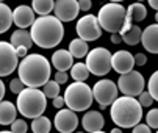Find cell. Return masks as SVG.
I'll return each instance as SVG.
<instances>
[{
    "label": "cell",
    "mask_w": 158,
    "mask_h": 133,
    "mask_svg": "<svg viewBox=\"0 0 158 133\" xmlns=\"http://www.w3.org/2000/svg\"><path fill=\"white\" fill-rule=\"evenodd\" d=\"M50 63L49 60L39 55V53H30L27 58H24L19 64V78L22 80L27 88H39L46 86L50 81Z\"/></svg>",
    "instance_id": "6da1fadb"
},
{
    "label": "cell",
    "mask_w": 158,
    "mask_h": 133,
    "mask_svg": "<svg viewBox=\"0 0 158 133\" xmlns=\"http://www.w3.org/2000/svg\"><path fill=\"white\" fill-rule=\"evenodd\" d=\"M31 39L41 49L56 47L64 38L63 22L55 16H42L38 17L30 30Z\"/></svg>",
    "instance_id": "7a4b0ae2"
},
{
    "label": "cell",
    "mask_w": 158,
    "mask_h": 133,
    "mask_svg": "<svg viewBox=\"0 0 158 133\" xmlns=\"http://www.w3.org/2000/svg\"><path fill=\"white\" fill-rule=\"evenodd\" d=\"M110 116L119 128H133L143 119V106L138 99L122 96L111 105Z\"/></svg>",
    "instance_id": "3957f363"
},
{
    "label": "cell",
    "mask_w": 158,
    "mask_h": 133,
    "mask_svg": "<svg viewBox=\"0 0 158 133\" xmlns=\"http://www.w3.org/2000/svg\"><path fill=\"white\" fill-rule=\"evenodd\" d=\"M17 111L28 119H36L42 116L47 106V97L38 88H25L17 96Z\"/></svg>",
    "instance_id": "277c9868"
},
{
    "label": "cell",
    "mask_w": 158,
    "mask_h": 133,
    "mask_svg": "<svg viewBox=\"0 0 158 133\" xmlns=\"http://www.w3.org/2000/svg\"><path fill=\"white\" fill-rule=\"evenodd\" d=\"M97 19L102 30L110 31L111 35H121L127 22V10L121 3H106L99 10Z\"/></svg>",
    "instance_id": "5b68a950"
},
{
    "label": "cell",
    "mask_w": 158,
    "mask_h": 133,
    "mask_svg": "<svg viewBox=\"0 0 158 133\" xmlns=\"http://www.w3.org/2000/svg\"><path fill=\"white\" fill-rule=\"evenodd\" d=\"M64 100L66 105L72 111H85L93 105L94 94L93 89L89 88L85 81H74L69 85L64 91Z\"/></svg>",
    "instance_id": "8992f818"
},
{
    "label": "cell",
    "mask_w": 158,
    "mask_h": 133,
    "mask_svg": "<svg viewBox=\"0 0 158 133\" xmlns=\"http://www.w3.org/2000/svg\"><path fill=\"white\" fill-rule=\"evenodd\" d=\"M86 66L94 75H106L113 69V55L105 47H96L86 56Z\"/></svg>",
    "instance_id": "52a82bcc"
},
{
    "label": "cell",
    "mask_w": 158,
    "mask_h": 133,
    "mask_svg": "<svg viewBox=\"0 0 158 133\" xmlns=\"http://www.w3.org/2000/svg\"><path fill=\"white\" fill-rule=\"evenodd\" d=\"M118 93H119L118 85L113 80H108V78L99 80L93 86L94 100H97V103L100 105V110H105L106 106L114 103L118 100Z\"/></svg>",
    "instance_id": "ba28073f"
},
{
    "label": "cell",
    "mask_w": 158,
    "mask_h": 133,
    "mask_svg": "<svg viewBox=\"0 0 158 133\" xmlns=\"http://www.w3.org/2000/svg\"><path fill=\"white\" fill-rule=\"evenodd\" d=\"M144 86H146V80H144L143 74L138 71H131L125 75H121L118 80L119 91L128 97L141 96L144 93Z\"/></svg>",
    "instance_id": "9c48e42d"
},
{
    "label": "cell",
    "mask_w": 158,
    "mask_h": 133,
    "mask_svg": "<svg viewBox=\"0 0 158 133\" xmlns=\"http://www.w3.org/2000/svg\"><path fill=\"white\" fill-rule=\"evenodd\" d=\"M75 30H77L78 38L86 41V42L96 41L102 36V27L99 24L97 16H94V14H86V16L80 17Z\"/></svg>",
    "instance_id": "30bf717a"
},
{
    "label": "cell",
    "mask_w": 158,
    "mask_h": 133,
    "mask_svg": "<svg viewBox=\"0 0 158 133\" xmlns=\"http://www.w3.org/2000/svg\"><path fill=\"white\" fill-rule=\"evenodd\" d=\"M19 56L16 47L11 42L2 41L0 42V75L6 77L13 71L19 69Z\"/></svg>",
    "instance_id": "8fae6325"
},
{
    "label": "cell",
    "mask_w": 158,
    "mask_h": 133,
    "mask_svg": "<svg viewBox=\"0 0 158 133\" xmlns=\"http://www.w3.org/2000/svg\"><path fill=\"white\" fill-rule=\"evenodd\" d=\"M53 125L60 133H72V131H75V128L78 125V118H77L75 111H72L69 108H63L55 114Z\"/></svg>",
    "instance_id": "7c38bea8"
},
{
    "label": "cell",
    "mask_w": 158,
    "mask_h": 133,
    "mask_svg": "<svg viewBox=\"0 0 158 133\" xmlns=\"http://www.w3.org/2000/svg\"><path fill=\"white\" fill-rule=\"evenodd\" d=\"M55 17L61 22H71L80 13V5L75 0H58L55 3Z\"/></svg>",
    "instance_id": "4fadbf2b"
},
{
    "label": "cell",
    "mask_w": 158,
    "mask_h": 133,
    "mask_svg": "<svg viewBox=\"0 0 158 133\" xmlns=\"http://www.w3.org/2000/svg\"><path fill=\"white\" fill-rule=\"evenodd\" d=\"M13 17H14V24L19 27V30H27L28 27L31 28L33 24L36 22L35 11L28 5H19L13 11Z\"/></svg>",
    "instance_id": "5bb4252c"
},
{
    "label": "cell",
    "mask_w": 158,
    "mask_h": 133,
    "mask_svg": "<svg viewBox=\"0 0 158 133\" xmlns=\"http://www.w3.org/2000/svg\"><path fill=\"white\" fill-rule=\"evenodd\" d=\"M135 64H136L135 63V56L127 50H118L114 55H113V69L121 75H125V74L131 72Z\"/></svg>",
    "instance_id": "9a60e30c"
},
{
    "label": "cell",
    "mask_w": 158,
    "mask_h": 133,
    "mask_svg": "<svg viewBox=\"0 0 158 133\" xmlns=\"http://www.w3.org/2000/svg\"><path fill=\"white\" fill-rule=\"evenodd\" d=\"M81 125L89 133L102 131V128L105 125V119H103L102 113H99V111H88L81 118Z\"/></svg>",
    "instance_id": "2e32d148"
},
{
    "label": "cell",
    "mask_w": 158,
    "mask_h": 133,
    "mask_svg": "<svg viewBox=\"0 0 158 133\" xmlns=\"http://www.w3.org/2000/svg\"><path fill=\"white\" fill-rule=\"evenodd\" d=\"M143 47L150 53H158V24L149 25L143 30Z\"/></svg>",
    "instance_id": "e0dca14e"
},
{
    "label": "cell",
    "mask_w": 158,
    "mask_h": 133,
    "mask_svg": "<svg viewBox=\"0 0 158 133\" xmlns=\"http://www.w3.org/2000/svg\"><path fill=\"white\" fill-rule=\"evenodd\" d=\"M72 63H74V56L71 55L69 50L60 49L52 55V64L58 72H66V71L72 69V66H74Z\"/></svg>",
    "instance_id": "ac0fdd59"
},
{
    "label": "cell",
    "mask_w": 158,
    "mask_h": 133,
    "mask_svg": "<svg viewBox=\"0 0 158 133\" xmlns=\"http://www.w3.org/2000/svg\"><path fill=\"white\" fill-rule=\"evenodd\" d=\"M17 114V106L13 105V102L3 100L0 103V124L2 125H10L16 121Z\"/></svg>",
    "instance_id": "d6986e66"
},
{
    "label": "cell",
    "mask_w": 158,
    "mask_h": 133,
    "mask_svg": "<svg viewBox=\"0 0 158 133\" xmlns=\"http://www.w3.org/2000/svg\"><path fill=\"white\" fill-rule=\"evenodd\" d=\"M10 42L13 44L16 49L17 47H27V49H30L35 44L33 39H31V35L27 30H16V31H13Z\"/></svg>",
    "instance_id": "ffe728a7"
},
{
    "label": "cell",
    "mask_w": 158,
    "mask_h": 133,
    "mask_svg": "<svg viewBox=\"0 0 158 133\" xmlns=\"http://www.w3.org/2000/svg\"><path fill=\"white\" fill-rule=\"evenodd\" d=\"M71 52V55L74 58H83V56H88V53L91 52L88 49V42L80 39V38H75L69 42V49H67Z\"/></svg>",
    "instance_id": "44dd1931"
},
{
    "label": "cell",
    "mask_w": 158,
    "mask_h": 133,
    "mask_svg": "<svg viewBox=\"0 0 158 133\" xmlns=\"http://www.w3.org/2000/svg\"><path fill=\"white\" fill-rule=\"evenodd\" d=\"M147 16V10L143 3H131L127 8V20L128 22H141Z\"/></svg>",
    "instance_id": "7402d4cb"
},
{
    "label": "cell",
    "mask_w": 158,
    "mask_h": 133,
    "mask_svg": "<svg viewBox=\"0 0 158 133\" xmlns=\"http://www.w3.org/2000/svg\"><path fill=\"white\" fill-rule=\"evenodd\" d=\"M13 22H14V17L10 6L6 3H0V33L8 31Z\"/></svg>",
    "instance_id": "603a6c76"
},
{
    "label": "cell",
    "mask_w": 158,
    "mask_h": 133,
    "mask_svg": "<svg viewBox=\"0 0 158 133\" xmlns=\"http://www.w3.org/2000/svg\"><path fill=\"white\" fill-rule=\"evenodd\" d=\"M31 8L35 13H38L42 17V16H49V13L55 10V3L53 0H33Z\"/></svg>",
    "instance_id": "cb8c5ba5"
},
{
    "label": "cell",
    "mask_w": 158,
    "mask_h": 133,
    "mask_svg": "<svg viewBox=\"0 0 158 133\" xmlns=\"http://www.w3.org/2000/svg\"><path fill=\"white\" fill-rule=\"evenodd\" d=\"M89 69L86 63H75L71 69V77L74 78V81H85L89 77Z\"/></svg>",
    "instance_id": "d4e9b609"
},
{
    "label": "cell",
    "mask_w": 158,
    "mask_h": 133,
    "mask_svg": "<svg viewBox=\"0 0 158 133\" xmlns=\"http://www.w3.org/2000/svg\"><path fill=\"white\" fill-rule=\"evenodd\" d=\"M31 130L33 133H50L52 130V122L49 118L46 116H39L36 119H33L31 122Z\"/></svg>",
    "instance_id": "484cf974"
},
{
    "label": "cell",
    "mask_w": 158,
    "mask_h": 133,
    "mask_svg": "<svg viewBox=\"0 0 158 133\" xmlns=\"http://www.w3.org/2000/svg\"><path fill=\"white\" fill-rule=\"evenodd\" d=\"M141 38H143V30L138 25H133L125 35H122V41L128 46H136L138 42H141Z\"/></svg>",
    "instance_id": "4316f807"
},
{
    "label": "cell",
    "mask_w": 158,
    "mask_h": 133,
    "mask_svg": "<svg viewBox=\"0 0 158 133\" xmlns=\"http://www.w3.org/2000/svg\"><path fill=\"white\" fill-rule=\"evenodd\" d=\"M42 93L46 94V97H49V99H56L60 96V85L55 80H50L46 86L42 88Z\"/></svg>",
    "instance_id": "83f0119b"
},
{
    "label": "cell",
    "mask_w": 158,
    "mask_h": 133,
    "mask_svg": "<svg viewBox=\"0 0 158 133\" xmlns=\"http://www.w3.org/2000/svg\"><path fill=\"white\" fill-rule=\"evenodd\" d=\"M147 89L150 93V96L153 97V100L158 102V71H155L150 78H149V83H147Z\"/></svg>",
    "instance_id": "f1b7e54d"
},
{
    "label": "cell",
    "mask_w": 158,
    "mask_h": 133,
    "mask_svg": "<svg viewBox=\"0 0 158 133\" xmlns=\"http://www.w3.org/2000/svg\"><path fill=\"white\" fill-rule=\"evenodd\" d=\"M146 122L150 128H158V108H152L146 114Z\"/></svg>",
    "instance_id": "f546056e"
},
{
    "label": "cell",
    "mask_w": 158,
    "mask_h": 133,
    "mask_svg": "<svg viewBox=\"0 0 158 133\" xmlns=\"http://www.w3.org/2000/svg\"><path fill=\"white\" fill-rule=\"evenodd\" d=\"M27 130H28V125L24 119H16L11 124V131L13 133H27Z\"/></svg>",
    "instance_id": "4dcf8cb0"
},
{
    "label": "cell",
    "mask_w": 158,
    "mask_h": 133,
    "mask_svg": "<svg viewBox=\"0 0 158 133\" xmlns=\"http://www.w3.org/2000/svg\"><path fill=\"white\" fill-rule=\"evenodd\" d=\"M25 88H27V86L22 83V80H20L19 77H17V78H13V80L10 81V89H11V93H14V94H17V96L24 91Z\"/></svg>",
    "instance_id": "1f68e13d"
},
{
    "label": "cell",
    "mask_w": 158,
    "mask_h": 133,
    "mask_svg": "<svg viewBox=\"0 0 158 133\" xmlns=\"http://www.w3.org/2000/svg\"><path fill=\"white\" fill-rule=\"evenodd\" d=\"M138 100H139L141 106H150V105H152V102H153V97L150 96V93H149V91H144V93L138 97Z\"/></svg>",
    "instance_id": "d6a6232c"
},
{
    "label": "cell",
    "mask_w": 158,
    "mask_h": 133,
    "mask_svg": "<svg viewBox=\"0 0 158 133\" xmlns=\"http://www.w3.org/2000/svg\"><path fill=\"white\" fill-rule=\"evenodd\" d=\"M131 133H150V127L147 124H138L136 127H133Z\"/></svg>",
    "instance_id": "836d02e7"
},
{
    "label": "cell",
    "mask_w": 158,
    "mask_h": 133,
    "mask_svg": "<svg viewBox=\"0 0 158 133\" xmlns=\"http://www.w3.org/2000/svg\"><path fill=\"white\" fill-rule=\"evenodd\" d=\"M67 77H69V75H67L66 72H56V74H55V81H56L58 85H63V83L67 81Z\"/></svg>",
    "instance_id": "e575fe53"
},
{
    "label": "cell",
    "mask_w": 158,
    "mask_h": 133,
    "mask_svg": "<svg viewBox=\"0 0 158 133\" xmlns=\"http://www.w3.org/2000/svg\"><path fill=\"white\" fill-rule=\"evenodd\" d=\"M135 63H136L138 66H144V64L147 63L146 55H144V53H136V55H135Z\"/></svg>",
    "instance_id": "d590c367"
},
{
    "label": "cell",
    "mask_w": 158,
    "mask_h": 133,
    "mask_svg": "<svg viewBox=\"0 0 158 133\" xmlns=\"http://www.w3.org/2000/svg\"><path fill=\"white\" fill-rule=\"evenodd\" d=\"M63 105H66V100H64V97L58 96L56 99H53V106H55V108H58V110H63Z\"/></svg>",
    "instance_id": "8d00e7d4"
},
{
    "label": "cell",
    "mask_w": 158,
    "mask_h": 133,
    "mask_svg": "<svg viewBox=\"0 0 158 133\" xmlns=\"http://www.w3.org/2000/svg\"><path fill=\"white\" fill-rule=\"evenodd\" d=\"M78 5H80V11H88V10H91V2H89V0H80Z\"/></svg>",
    "instance_id": "74e56055"
},
{
    "label": "cell",
    "mask_w": 158,
    "mask_h": 133,
    "mask_svg": "<svg viewBox=\"0 0 158 133\" xmlns=\"http://www.w3.org/2000/svg\"><path fill=\"white\" fill-rule=\"evenodd\" d=\"M16 52H17V56H19V58H22V60L28 56V55H27V52H28V49H27V47H17V49H16Z\"/></svg>",
    "instance_id": "f35d334b"
},
{
    "label": "cell",
    "mask_w": 158,
    "mask_h": 133,
    "mask_svg": "<svg viewBox=\"0 0 158 133\" xmlns=\"http://www.w3.org/2000/svg\"><path fill=\"white\" fill-rule=\"evenodd\" d=\"M111 42H113V44H121V42H122V36H121L119 33L111 35Z\"/></svg>",
    "instance_id": "ab89813d"
},
{
    "label": "cell",
    "mask_w": 158,
    "mask_h": 133,
    "mask_svg": "<svg viewBox=\"0 0 158 133\" xmlns=\"http://www.w3.org/2000/svg\"><path fill=\"white\" fill-rule=\"evenodd\" d=\"M5 97V83L0 81V99Z\"/></svg>",
    "instance_id": "60d3db41"
},
{
    "label": "cell",
    "mask_w": 158,
    "mask_h": 133,
    "mask_svg": "<svg viewBox=\"0 0 158 133\" xmlns=\"http://www.w3.org/2000/svg\"><path fill=\"white\" fill-rule=\"evenodd\" d=\"M149 5H150V8L158 11V0H149Z\"/></svg>",
    "instance_id": "b9f144b4"
},
{
    "label": "cell",
    "mask_w": 158,
    "mask_h": 133,
    "mask_svg": "<svg viewBox=\"0 0 158 133\" xmlns=\"http://www.w3.org/2000/svg\"><path fill=\"white\" fill-rule=\"evenodd\" d=\"M110 133H122V130H121L119 127H116V128H113V130H111Z\"/></svg>",
    "instance_id": "7bdbcfd3"
},
{
    "label": "cell",
    "mask_w": 158,
    "mask_h": 133,
    "mask_svg": "<svg viewBox=\"0 0 158 133\" xmlns=\"http://www.w3.org/2000/svg\"><path fill=\"white\" fill-rule=\"evenodd\" d=\"M0 133H13L11 130H3V131H0Z\"/></svg>",
    "instance_id": "ee69618b"
},
{
    "label": "cell",
    "mask_w": 158,
    "mask_h": 133,
    "mask_svg": "<svg viewBox=\"0 0 158 133\" xmlns=\"http://www.w3.org/2000/svg\"><path fill=\"white\" fill-rule=\"evenodd\" d=\"M155 20H156V24H158V11H156V14H155Z\"/></svg>",
    "instance_id": "f6af8a7d"
},
{
    "label": "cell",
    "mask_w": 158,
    "mask_h": 133,
    "mask_svg": "<svg viewBox=\"0 0 158 133\" xmlns=\"http://www.w3.org/2000/svg\"><path fill=\"white\" fill-rule=\"evenodd\" d=\"M96 133H105V131H96Z\"/></svg>",
    "instance_id": "bcb514c9"
},
{
    "label": "cell",
    "mask_w": 158,
    "mask_h": 133,
    "mask_svg": "<svg viewBox=\"0 0 158 133\" xmlns=\"http://www.w3.org/2000/svg\"><path fill=\"white\" fill-rule=\"evenodd\" d=\"M78 133H81V131H78Z\"/></svg>",
    "instance_id": "7dc6e473"
},
{
    "label": "cell",
    "mask_w": 158,
    "mask_h": 133,
    "mask_svg": "<svg viewBox=\"0 0 158 133\" xmlns=\"http://www.w3.org/2000/svg\"><path fill=\"white\" fill-rule=\"evenodd\" d=\"M156 133H158V131H156Z\"/></svg>",
    "instance_id": "c3c4849f"
}]
</instances>
